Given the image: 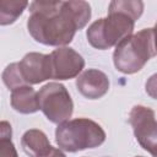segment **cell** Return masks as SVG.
<instances>
[{"label":"cell","instance_id":"cell-1","mask_svg":"<svg viewBox=\"0 0 157 157\" xmlns=\"http://www.w3.org/2000/svg\"><path fill=\"white\" fill-rule=\"evenodd\" d=\"M28 6V32L36 42L44 45L65 47L91 18V6L82 0H39Z\"/></svg>","mask_w":157,"mask_h":157},{"label":"cell","instance_id":"cell-2","mask_svg":"<svg viewBox=\"0 0 157 157\" xmlns=\"http://www.w3.org/2000/svg\"><path fill=\"white\" fill-rule=\"evenodd\" d=\"M155 55V28H145L115 45L113 63L118 71L130 75L140 71Z\"/></svg>","mask_w":157,"mask_h":157},{"label":"cell","instance_id":"cell-3","mask_svg":"<svg viewBox=\"0 0 157 157\" xmlns=\"http://www.w3.org/2000/svg\"><path fill=\"white\" fill-rule=\"evenodd\" d=\"M55 140L60 150L77 152L101 146L105 141V132L98 123L87 118H76L58 125Z\"/></svg>","mask_w":157,"mask_h":157},{"label":"cell","instance_id":"cell-4","mask_svg":"<svg viewBox=\"0 0 157 157\" xmlns=\"http://www.w3.org/2000/svg\"><path fill=\"white\" fill-rule=\"evenodd\" d=\"M135 21L120 11H108V16L94 21L87 29L88 43L101 50L115 47L124 38L132 34Z\"/></svg>","mask_w":157,"mask_h":157},{"label":"cell","instance_id":"cell-5","mask_svg":"<svg viewBox=\"0 0 157 157\" xmlns=\"http://www.w3.org/2000/svg\"><path fill=\"white\" fill-rule=\"evenodd\" d=\"M39 109L54 124L70 120L74 112L72 99L66 87L59 82H49L37 92Z\"/></svg>","mask_w":157,"mask_h":157},{"label":"cell","instance_id":"cell-6","mask_svg":"<svg viewBox=\"0 0 157 157\" xmlns=\"http://www.w3.org/2000/svg\"><path fill=\"white\" fill-rule=\"evenodd\" d=\"M129 123L140 146L156 156L157 147V124L153 109L145 105H134L130 110Z\"/></svg>","mask_w":157,"mask_h":157},{"label":"cell","instance_id":"cell-7","mask_svg":"<svg viewBox=\"0 0 157 157\" xmlns=\"http://www.w3.org/2000/svg\"><path fill=\"white\" fill-rule=\"evenodd\" d=\"M52 78L54 80H70L82 71L85 67V59L81 54L69 47H59L52 52Z\"/></svg>","mask_w":157,"mask_h":157},{"label":"cell","instance_id":"cell-8","mask_svg":"<svg viewBox=\"0 0 157 157\" xmlns=\"http://www.w3.org/2000/svg\"><path fill=\"white\" fill-rule=\"evenodd\" d=\"M18 69L25 85H37L52 78L50 55L31 52L18 63Z\"/></svg>","mask_w":157,"mask_h":157},{"label":"cell","instance_id":"cell-9","mask_svg":"<svg viewBox=\"0 0 157 157\" xmlns=\"http://www.w3.org/2000/svg\"><path fill=\"white\" fill-rule=\"evenodd\" d=\"M76 87L83 97L88 99H98L108 92L109 78L101 70L88 69L76 78Z\"/></svg>","mask_w":157,"mask_h":157},{"label":"cell","instance_id":"cell-10","mask_svg":"<svg viewBox=\"0 0 157 157\" xmlns=\"http://www.w3.org/2000/svg\"><path fill=\"white\" fill-rule=\"evenodd\" d=\"M10 102L11 107L21 114H32L39 110L37 92L28 85L12 90Z\"/></svg>","mask_w":157,"mask_h":157},{"label":"cell","instance_id":"cell-11","mask_svg":"<svg viewBox=\"0 0 157 157\" xmlns=\"http://www.w3.org/2000/svg\"><path fill=\"white\" fill-rule=\"evenodd\" d=\"M21 146L29 157H37L43 153L50 146V144L47 135L42 130L29 129L22 135Z\"/></svg>","mask_w":157,"mask_h":157},{"label":"cell","instance_id":"cell-12","mask_svg":"<svg viewBox=\"0 0 157 157\" xmlns=\"http://www.w3.org/2000/svg\"><path fill=\"white\" fill-rule=\"evenodd\" d=\"M28 5L25 0H0V26L12 25Z\"/></svg>","mask_w":157,"mask_h":157},{"label":"cell","instance_id":"cell-13","mask_svg":"<svg viewBox=\"0 0 157 157\" xmlns=\"http://www.w3.org/2000/svg\"><path fill=\"white\" fill-rule=\"evenodd\" d=\"M108 11H120L136 21L144 11V2L139 0H114L109 4Z\"/></svg>","mask_w":157,"mask_h":157},{"label":"cell","instance_id":"cell-14","mask_svg":"<svg viewBox=\"0 0 157 157\" xmlns=\"http://www.w3.org/2000/svg\"><path fill=\"white\" fill-rule=\"evenodd\" d=\"M2 81L5 86L11 91L20 86H25V82L20 74L18 63H12L5 67V70L2 71Z\"/></svg>","mask_w":157,"mask_h":157},{"label":"cell","instance_id":"cell-15","mask_svg":"<svg viewBox=\"0 0 157 157\" xmlns=\"http://www.w3.org/2000/svg\"><path fill=\"white\" fill-rule=\"evenodd\" d=\"M0 157H18L16 147L11 140L0 141Z\"/></svg>","mask_w":157,"mask_h":157},{"label":"cell","instance_id":"cell-16","mask_svg":"<svg viewBox=\"0 0 157 157\" xmlns=\"http://www.w3.org/2000/svg\"><path fill=\"white\" fill-rule=\"evenodd\" d=\"M12 136V128L11 124L6 120L0 121V141L2 140H11Z\"/></svg>","mask_w":157,"mask_h":157},{"label":"cell","instance_id":"cell-17","mask_svg":"<svg viewBox=\"0 0 157 157\" xmlns=\"http://www.w3.org/2000/svg\"><path fill=\"white\" fill-rule=\"evenodd\" d=\"M37 157H66V156L64 155V152H63L60 148L53 147V146L50 145L43 153H40V155L37 156Z\"/></svg>","mask_w":157,"mask_h":157},{"label":"cell","instance_id":"cell-18","mask_svg":"<svg viewBox=\"0 0 157 157\" xmlns=\"http://www.w3.org/2000/svg\"><path fill=\"white\" fill-rule=\"evenodd\" d=\"M136 157H142V156H136Z\"/></svg>","mask_w":157,"mask_h":157}]
</instances>
